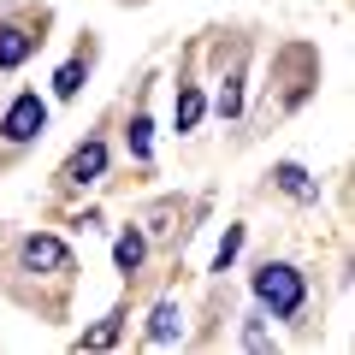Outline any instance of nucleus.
Segmentation results:
<instances>
[{"mask_svg":"<svg viewBox=\"0 0 355 355\" xmlns=\"http://www.w3.org/2000/svg\"><path fill=\"white\" fill-rule=\"evenodd\" d=\"M254 296H261V308H272V320H296L302 314V272L284 261H266L261 272H254Z\"/></svg>","mask_w":355,"mask_h":355,"instance_id":"f257e3e1","label":"nucleus"},{"mask_svg":"<svg viewBox=\"0 0 355 355\" xmlns=\"http://www.w3.org/2000/svg\"><path fill=\"white\" fill-rule=\"evenodd\" d=\"M42 130H48V101H42L36 89H24V95L0 113V137L6 142H36Z\"/></svg>","mask_w":355,"mask_h":355,"instance_id":"f03ea898","label":"nucleus"},{"mask_svg":"<svg viewBox=\"0 0 355 355\" xmlns=\"http://www.w3.org/2000/svg\"><path fill=\"white\" fill-rule=\"evenodd\" d=\"M101 172H107V142H101V137H89L83 148L65 160L60 184H65V190H89V184H101Z\"/></svg>","mask_w":355,"mask_h":355,"instance_id":"7ed1b4c3","label":"nucleus"},{"mask_svg":"<svg viewBox=\"0 0 355 355\" xmlns=\"http://www.w3.org/2000/svg\"><path fill=\"white\" fill-rule=\"evenodd\" d=\"M24 266H36V272H71V249H65L60 237H30L24 243Z\"/></svg>","mask_w":355,"mask_h":355,"instance_id":"20e7f679","label":"nucleus"},{"mask_svg":"<svg viewBox=\"0 0 355 355\" xmlns=\"http://www.w3.org/2000/svg\"><path fill=\"white\" fill-rule=\"evenodd\" d=\"M36 30H24V24H0V71H18V65L36 53Z\"/></svg>","mask_w":355,"mask_h":355,"instance_id":"39448f33","label":"nucleus"},{"mask_svg":"<svg viewBox=\"0 0 355 355\" xmlns=\"http://www.w3.org/2000/svg\"><path fill=\"white\" fill-rule=\"evenodd\" d=\"M272 184H279L291 202H320V184H314V178H308L296 160H279V166H272Z\"/></svg>","mask_w":355,"mask_h":355,"instance_id":"423d86ee","label":"nucleus"},{"mask_svg":"<svg viewBox=\"0 0 355 355\" xmlns=\"http://www.w3.org/2000/svg\"><path fill=\"white\" fill-rule=\"evenodd\" d=\"M178 331H184V314H178V302H160V308L148 314V331H142V338H148V343H172Z\"/></svg>","mask_w":355,"mask_h":355,"instance_id":"0eeeda50","label":"nucleus"},{"mask_svg":"<svg viewBox=\"0 0 355 355\" xmlns=\"http://www.w3.org/2000/svg\"><path fill=\"white\" fill-rule=\"evenodd\" d=\"M202 113H207L202 89H196V83H184V89H178V130H196V125H202Z\"/></svg>","mask_w":355,"mask_h":355,"instance_id":"6e6552de","label":"nucleus"},{"mask_svg":"<svg viewBox=\"0 0 355 355\" xmlns=\"http://www.w3.org/2000/svg\"><path fill=\"white\" fill-rule=\"evenodd\" d=\"M83 77H89V60H65L60 71H53V95H60V101H71L77 89H83Z\"/></svg>","mask_w":355,"mask_h":355,"instance_id":"1a4fd4ad","label":"nucleus"},{"mask_svg":"<svg viewBox=\"0 0 355 355\" xmlns=\"http://www.w3.org/2000/svg\"><path fill=\"white\" fill-rule=\"evenodd\" d=\"M142 254H148L142 231H125V237L113 243V261H119V272H137V266H142Z\"/></svg>","mask_w":355,"mask_h":355,"instance_id":"9d476101","label":"nucleus"},{"mask_svg":"<svg viewBox=\"0 0 355 355\" xmlns=\"http://www.w3.org/2000/svg\"><path fill=\"white\" fill-rule=\"evenodd\" d=\"M148 148H154V125H148V113H137V119H130V154L148 160Z\"/></svg>","mask_w":355,"mask_h":355,"instance_id":"9b49d317","label":"nucleus"},{"mask_svg":"<svg viewBox=\"0 0 355 355\" xmlns=\"http://www.w3.org/2000/svg\"><path fill=\"white\" fill-rule=\"evenodd\" d=\"M237 249H243V225H231V231H225V243H219V254H214V272H225V266L237 261Z\"/></svg>","mask_w":355,"mask_h":355,"instance_id":"f8f14e48","label":"nucleus"},{"mask_svg":"<svg viewBox=\"0 0 355 355\" xmlns=\"http://www.w3.org/2000/svg\"><path fill=\"white\" fill-rule=\"evenodd\" d=\"M237 113H243V83L231 77V83L219 89V119H237Z\"/></svg>","mask_w":355,"mask_h":355,"instance_id":"ddd939ff","label":"nucleus"},{"mask_svg":"<svg viewBox=\"0 0 355 355\" xmlns=\"http://www.w3.org/2000/svg\"><path fill=\"white\" fill-rule=\"evenodd\" d=\"M119 320H125V314H107L101 326H95V331L83 338V349H101V343H113V338H119Z\"/></svg>","mask_w":355,"mask_h":355,"instance_id":"4468645a","label":"nucleus"},{"mask_svg":"<svg viewBox=\"0 0 355 355\" xmlns=\"http://www.w3.org/2000/svg\"><path fill=\"white\" fill-rule=\"evenodd\" d=\"M243 343H249V349H266V343H272V338H266V326H261V314L243 320Z\"/></svg>","mask_w":355,"mask_h":355,"instance_id":"2eb2a0df","label":"nucleus"}]
</instances>
